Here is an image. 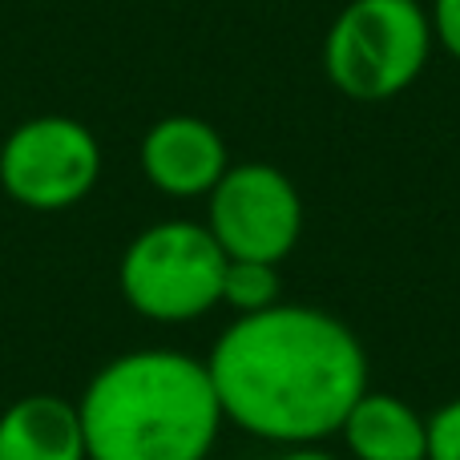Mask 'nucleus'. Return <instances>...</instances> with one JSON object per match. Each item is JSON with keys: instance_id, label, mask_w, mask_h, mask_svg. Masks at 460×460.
Here are the masks:
<instances>
[{"instance_id": "f257e3e1", "label": "nucleus", "mask_w": 460, "mask_h": 460, "mask_svg": "<svg viewBox=\"0 0 460 460\" xmlns=\"http://www.w3.org/2000/svg\"><path fill=\"white\" fill-rule=\"evenodd\" d=\"M223 420L262 445H327L364 396L367 348L340 315L287 303L234 315L207 351Z\"/></svg>"}, {"instance_id": "f03ea898", "label": "nucleus", "mask_w": 460, "mask_h": 460, "mask_svg": "<svg viewBox=\"0 0 460 460\" xmlns=\"http://www.w3.org/2000/svg\"><path fill=\"white\" fill-rule=\"evenodd\" d=\"M89 460H210L226 420L207 359L134 348L105 359L77 396Z\"/></svg>"}, {"instance_id": "7ed1b4c3", "label": "nucleus", "mask_w": 460, "mask_h": 460, "mask_svg": "<svg viewBox=\"0 0 460 460\" xmlns=\"http://www.w3.org/2000/svg\"><path fill=\"white\" fill-rule=\"evenodd\" d=\"M432 45L420 0H348L323 37V73L351 102H392L416 85Z\"/></svg>"}, {"instance_id": "20e7f679", "label": "nucleus", "mask_w": 460, "mask_h": 460, "mask_svg": "<svg viewBox=\"0 0 460 460\" xmlns=\"http://www.w3.org/2000/svg\"><path fill=\"white\" fill-rule=\"evenodd\" d=\"M226 254L207 223L162 218L137 230L118 262V291L134 315L162 327L199 323L223 307Z\"/></svg>"}, {"instance_id": "39448f33", "label": "nucleus", "mask_w": 460, "mask_h": 460, "mask_svg": "<svg viewBox=\"0 0 460 460\" xmlns=\"http://www.w3.org/2000/svg\"><path fill=\"white\" fill-rule=\"evenodd\" d=\"M105 154L97 134L69 113L16 121L0 142V190L32 215H61L97 190Z\"/></svg>"}, {"instance_id": "423d86ee", "label": "nucleus", "mask_w": 460, "mask_h": 460, "mask_svg": "<svg viewBox=\"0 0 460 460\" xmlns=\"http://www.w3.org/2000/svg\"><path fill=\"white\" fill-rule=\"evenodd\" d=\"M202 223L226 259L279 267L303 238V194L270 162H230L207 194Z\"/></svg>"}, {"instance_id": "0eeeda50", "label": "nucleus", "mask_w": 460, "mask_h": 460, "mask_svg": "<svg viewBox=\"0 0 460 460\" xmlns=\"http://www.w3.org/2000/svg\"><path fill=\"white\" fill-rule=\"evenodd\" d=\"M142 178L178 202L207 199L230 166L226 137L199 113H166L142 134L137 146Z\"/></svg>"}, {"instance_id": "6e6552de", "label": "nucleus", "mask_w": 460, "mask_h": 460, "mask_svg": "<svg viewBox=\"0 0 460 460\" xmlns=\"http://www.w3.org/2000/svg\"><path fill=\"white\" fill-rule=\"evenodd\" d=\"M0 460H89L77 400L29 392L0 412Z\"/></svg>"}, {"instance_id": "1a4fd4ad", "label": "nucleus", "mask_w": 460, "mask_h": 460, "mask_svg": "<svg viewBox=\"0 0 460 460\" xmlns=\"http://www.w3.org/2000/svg\"><path fill=\"white\" fill-rule=\"evenodd\" d=\"M335 437L351 460H429V416L396 392L367 388L348 408Z\"/></svg>"}, {"instance_id": "9d476101", "label": "nucleus", "mask_w": 460, "mask_h": 460, "mask_svg": "<svg viewBox=\"0 0 460 460\" xmlns=\"http://www.w3.org/2000/svg\"><path fill=\"white\" fill-rule=\"evenodd\" d=\"M283 299V279L275 262H251L230 259L223 275V307L230 315H254Z\"/></svg>"}, {"instance_id": "9b49d317", "label": "nucleus", "mask_w": 460, "mask_h": 460, "mask_svg": "<svg viewBox=\"0 0 460 460\" xmlns=\"http://www.w3.org/2000/svg\"><path fill=\"white\" fill-rule=\"evenodd\" d=\"M429 460H460V396L429 416Z\"/></svg>"}, {"instance_id": "f8f14e48", "label": "nucleus", "mask_w": 460, "mask_h": 460, "mask_svg": "<svg viewBox=\"0 0 460 460\" xmlns=\"http://www.w3.org/2000/svg\"><path fill=\"white\" fill-rule=\"evenodd\" d=\"M432 37L453 61H460V0H432L429 8Z\"/></svg>"}, {"instance_id": "ddd939ff", "label": "nucleus", "mask_w": 460, "mask_h": 460, "mask_svg": "<svg viewBox=\"0 0 460 460\" xmlns=\"http://www.w3.org/2000/svg\"><path fill=\"white\" fill-rule=\"evenodd\" d=\"M275 460H343V456H335L327 445H291V448H283Z\"/></svg>"}]
</instances>
